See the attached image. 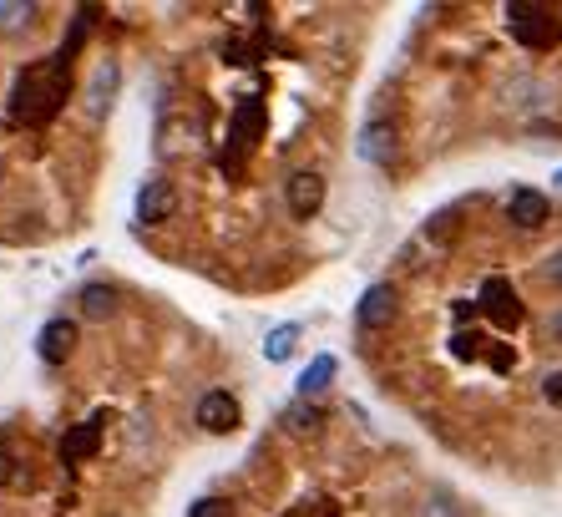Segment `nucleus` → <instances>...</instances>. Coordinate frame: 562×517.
Returning <instances> with one entry per match:
<instances>
[{
	"label": "nucleus",
	"instance_id": "f257e3e1",
	"mask_svg": "<svg viewBox=\"0 0 562 517\" xmlns=\"http://www.w3.org/2000/svg\"><path fill=\"white\" fill-rule=\"evenodd\" d=\"M66 77H71V61L51 56V61H36L31 71L16 77V92H11V117L21 122H46L61 102H66Z\"/></svg>",
	"mask_w": 562,
	"mask_h": 517
},
{
	"label": "nucleus",
	"instance_id": "f03ea898",
	"mask_svg": "<svg viewBox=\"0 0 562 517\" xmlns=\"http://www.w3.org/2000/svg\"><path fill=\"white\" fill-rule=\"evenodd\" d=\"M178 213V188L173 178H147L137 188V224H168Z\"/></svg>",
	"mask_w": 562,
	"mask_h": 517
},
{
	"label": "nucleus",
	"instance_id": "7ed1b4c3",
	"mask_svg": "<svg viewBox=\"0 0 562 517\" xmlns=\"http://www.w3.org/2000/svg\"><path fill=\"white\" fill-rule=\"evenodd\" d=\"M395 284H370L365 294H360V310H355V325L360 330H385L390 320H395Z\"/></svg>",
	"mask_w": 562,
	"mask_h": 517
},
{
	"label": "nucleus",
	"instance_id": "20e7f679",
	"mask_svg": "<svg viewBox=\"0 0 562 517\" xmlns=\"http://www.w3.org/2000/svg\"><path fill=\"white\" fill-rule=\"evenodd\" d=\"M284 198H289L294 218H314L319 208H325V178H319V173H294L284 183Z\"/></svg>",
	"mask_w": 562,
	"mask_h": 517
},
{
	"label": "nucleus",
	"instance_id": "39448f33",
	"mask_svg": "<svg viewBox=\"0 0 562 517\" xmlns=\"http://www.w3.org/2000/svg\"><path fill=\"white\" fill-rule=\"evenodd\" d=\"M507 21H512V36L527 41V46H552L557 41V26H547L542 6H507Z\"/></svg>",
	"mask_w": 562,
	"mask_h": 517
},
{
	"label": "nucleus",
	"instance_id": "423d86ee",
	"mask_svg": "<svg viewBox=\"0 0 562 517\" xmlns=\"http://www.w3.org/2000/svg\"><path fill=\"white\" fill-rule=\"evenodd\" d=\"M36 350H41V360H46V365H61V360L76 350V320H66V315L46 320V325H41V335H36Z\"/></svg>",
	"mask_w": 562,
	"mask_h": 517
},
{
	"label": "nucleus",
	"instance_id": "0eeeda50",
	"mask_svg": "<svg viewBox=\"0 0 562 517\" xmlns=\"http://www.w3.org/2000/svg\"><path fill=\"white\" fill-rule=\"evenodd\" d=\"M547 213H552V203H547V193H537V188H517L512 198H507V218L517 229H542L547 224Z\"/></svg>",
	"mask_w": 562,
	"mask_h": 517
},
{
	"label": "nucleus",
	"instance_id": "6e6552de",
	"mask_svg": "<svg viewBox=\"0 0 562 517\" xmlns=\"http://www.w3.org/2000/svg\"><path fill=\"white\" fill-rule=\"evenodd\" d=\"M198 426L213 431V436H228V431L238 426V401H233L228 391H208V396L198 401Z\"/></svg>",
	"mask_w": 562,
	"mask_h": 517
},
{
	"label": "nucleus",
	"instance_id": "1a4fd4ad",
	"mask_svg": "<svg viewBox=\"0 0 562 517\" xmlns=\"http://www.w3.org/2000/svg\"><path fill=\"white\" fill-rule=\"evenodd\" d=\"M97 447H102V426H97V421H87V426H71V431L61 436V462H66V467H76V462L97 457Z\"/></svg>",
	"mask_w": 562,
	"mask_h": 517
},
{
	"label": "nucleus",
	"instance_id": "9d476101",
	"mask_svg": "<svg viewBox=\"0 0 562 517\" xmlns=\"http://www.w3.org/2000/svg\"><path fill=\"white\" fill-rule=\"evenodd\" d=\"M360 158L365 163H390L395 158V127L385 117L365 122V132H360Z\"/></svg>",
	"mask_w": 562,
	"mask_h": 517
},
{
	"label": "nucleus",
	"instance_id": "9b49d317",
	"mask_svg": "<svg viewBox=\"0 0 562 517\" xmlns=\"http://www.w3.org/2000/svg\"><path fill=\"white\" fill-rule=\"evenodd\" d=\"M335 371H340V365H335V355H314L309 365H304V371H299V401H309V396H319V391H325L330 381H335Z\"/></svg>",
	"mask_w": 562,
	"mask_h": 517
},
{
	"label": "nucleus",
	"instance_id": "f8f14e48",
	"mask_svg": "<svg viewBox=\"0 0 562 517\" xmlns=\"http://www.w3.org/2000/svg\"><path fill=\"white\" fill-rule=\"evenodd\" d=\"M299 340H304V330H299V325H274V330L264 335V360L284 365V360L299 350Z\"/></svg>",
	"mask_w": 562,
	"mask_h": 517
},
{
	"label": "nucleus",
	"instance_id": "ddd939ff",
	"mask_svg": "<svg viewBox=\"0 0 562 517\" xmlns=\"http://www.w3.org/2000/svg\"><path fill=\"white\" fill-rule=\"evenodd\" d=\"M112 310H117V289L112 284H87L82 289V315L87 320H107Z\"/></svg>",
	"mask_w": 562,
	"mask_h": 517
},
{
	"label": "nucleus",
	"instance_id": "4468645a",
	"mask_svg": "<svg viewBox=\"0 0 562 517\" xmlns=\"http://www.w3.org/2000/svg\"><path fill=\"white\" fill-rule=\"evenodd\" d=\"M112 92H117V66L107 61V66H97V77H92V92H87V107L102 117L107 112V102H112Z\"/></svg>",
	"mask_w": 562,
	"mask_h": 517
},
{
	"label": "nucleus",
	"instance_id": "2eb2a0df",
	"mask_svg": "<svg viewBox=\"0 0 562 517\" xmlns=\"http://www.w3.org/2000/svg\"><path fill=\"white\" fill-rule=\"evenodd\" d=\"M481 300H487V310H492L497 320H517V300H512L507 279H487V289H481Z\"/></svg>",
	"mask_w": 562,
	"mask_h": 517
},
{
	"label": "nucleus",
	"instance_id": "dca6fc26",
	"mask_svg": "<svg viewBox=\"0 0 562 517\" xmlns=\"http://www.w3.org/2000/svg\"><path fill=\"white\" fill-rule=\"evenodd\" d=\"M507 97H512V107H517V112H537V107H547V87H542V82H532V77L512 82V87H507Z\"/></svg>",
	"mask_w": 562,
	"mask_h": 517
},
{
	"label": "nucleus",
	"instance_id": "f3484780",
	"mask_svg": "<svg viewBox=\"0 0 562 517\" xmlns=\"http://www.w3.org/2000/svg\"><path fill=\"white\" fill-rule=\"evenodd\" d=\"M284 421H289L294 431H314V426H319V411H314L309 401H294V406L284 411Z\"/></svg>",
	"mask_w": 562,
	"mask_h": 517
},
{
	"label": "nucleus",
	"instance_id": "a211bd4d",
	"mask_svg": "<svg viewBox=\"0 0 562 517\" xmlns=\"http://www.w3.org/2000/svg\"><path fill=\"white\" fill-rule=\"evenodd\" d=\"M416 517H466V512H461L451 497H441V492H436V497H426V502H421V512H416Z\"/></svg>",
	"mask_w": 562,
	"mask_h": 517
},
{
	"label": "nucleus",
	"instance_id": "6ab92c4d",
	"mask_svg": "<svg viewBox=\"0 0 562 517\" xmlns=\"http://www.w3.org/2000/svg\"><path fill=\"white\" fill-rule=\"evenodd\" d=\"M188 517H233V507H228L223 497H203V502L188 507Z\"/></svg>",
	"mask_w": 562,
	"mask_h": 517
},
{
	"label": "nucleus",
	"instance_id": "aec40b11",
	"mask_svg": "<svg viewBox=\"0 0 562 517\" xmlns=\"http://www.w3.org/2000/svg\"><path fill=\"white\" fill-rule=\"evenodd\" d=\"M542 396H547L552 406H562V371H552V376H547V386H542Z\"/></svg>",
	"mask_w": 562,
	"mask_h": 517
},
{
	"label": "nucleus",
	"instance_id": "412c9836",
	"mask_svg": "<svg viewBox=\"0 0 562 517\" xmlns=\"http://www.w3.org/2000/svg\"><path fill=\"white\" fill-rule=\"evenodd\" d=\"M542 274H547V284H562V249L547 259V269H542Z\"/></svg>",
	"mask_w": 562,
	"mask_h": 517
},
{
	"label": "nucleus",
	"instance_id": "4be33fe9",
	"mask_svg": "<svg viewBox=\"0 0 562 517\" xmlns=\"http://www.w3.org/2000/svg\"><path fill=\"white\" fill-rule=\"evenodd\" d=\"M547 335H552V340H557V345H562V305H557V310H552V320H547Z\"/></svg>",
	"mask_w": 562,
	"mask_h": 517
},
{
	"label": "nucleus",
	"instance_id": "5701e85b",
	"mask_svg": "<svg viewBox=\"0 0 562 517\" xmlns=\"http://www.w3.org/2000/svg\"><path fill=\"white\" fill-rule=\"evenodd\" d=\"M11 467H16V457H11L6 447H0V482H11Z\"/></svg>",
	"mask_w": 562,
	"mask_h": 517
},
{
	"label": "nucleus",
	"instance_id": "b1692460",
	"mask_svg": "<svg viewBox=\"0 0 562 517\" xmlns=\"http://www.w3.org/2000/svg\"><path fill=\"white\" fill-rule=\"evenodd\" d=\"M552 188H557V193H562V168H557V173H552Z\"/></svg>",
	"mask_w": 562,
	"mask_h": 517
}]
</instances>
